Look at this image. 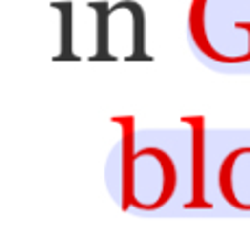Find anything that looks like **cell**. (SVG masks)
<instances>
[{"mask_svg": "<svg viewBox=\"0 0 250 248\" xmlns=\"http://www.w3.org/2000/svg\"><path fill=\"white\" fill-rule=\"evenodd\" d=\"M218 189L233 209L250 211V146L230 150L218 170Z\"/></svg>", "mask_w": 250, "mask_h": 248, "instance_id": "1", "label": "cell"}, {"mask_svg": "<svg viewBox=\"0 0 250 248\" xmlns=\"http://www.w3.org/2000/svg\"><path fill=\"white\" fill-rule=\"evenodd\" d=\"M205 116L203 113H194V116H183L181 124H187L191 133V198L187 200L183 207L185 209H211L213 203L207 200L205 187H207V174H205V142H207V131H205Z\"/></svg>", "mask_w": 250, "mask_h": 248, "instance_id": "2", "label": "cell"}]
</instances>
